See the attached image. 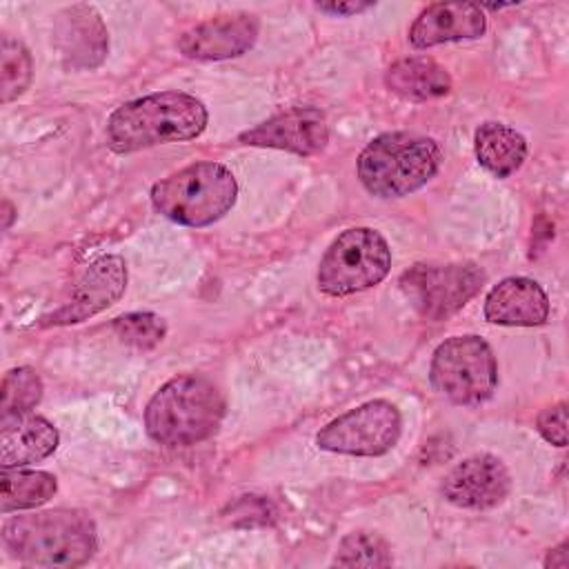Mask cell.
Wrapping results in <instances>:
<instances>
[{
    "mask_svg": "<svg viewBox=\"0 0 569 569\" xmlns=\"http://www.w3.org/2000/svg\"><path fill=\"white\" fill-rule=\"evenodd\" d=\"M7 553L31 567H80L98 549L96 522L82 509H47L2 525Z\"/></svg>",
    "mask_w": 569,
    "mask_h": 569,
    "instance_id": "obj_1",
    "label": "cell"
},
{
    "mask_svg": "<svg viewBox=\"0 0 569 569\" xmlns=\"http://www.w3.org/2000/svg\"><path fill=\"white\" fill-rule=\"evenodd\" d=\"M207 107L184 91H160L120 104L107 120V144L133 153L156 144L184 142L207 129Z\"/></svg>",
    "mask_w": 569,
    "mask_h": 569,
    "instance_id": "obj_2",
    "label": "cell"
},
{
    "mask_svg": "<svg viewBox=\"0 0 569 569\" xmlns=\"http://www.w3.org/2000/svg\"><path fill=\"white\" fill-rule=\"evenodd\" d=\"M224 416V396L213 380L182 373L167 380L144 409L149 438L164 447H191L213 436Z\"/></svg>",
    "mask_w": 569,
    "mask_h": 569,
    "instance_id": "obj_3",
    "label": "cell"
},
{
    "mask_svg": "<svg viewBox=\"0 0 569 569\" xmlns=\"http://www.w3.org/2000/svg\"><path fill=\"white\" fill-rule=\"evenodd\" d=\"M442 151L433 138L391 131L373 138L358 156L362 187L378 198H405L427 184L440 169Z\"/></svg>",
    "mask_w": 569,
    "mask_h": 569,
    "instance_id": "obj_4",
    "label": "cell"
},
{
    "mask_svg": "<svg viewBox=\"0 0 569 569\" xmlns=\"http://www.w3.org/2000/svg\"><path fill=\"white\" fill-rule=\"evenodd\" d=\"M238 198L233 173L213 160L187 164L151 187L153 209L176 224L207 227L231 211Z\"/></svg>",
    "mask_w": 569,
    "mask_h": 569,
    "instance_id": "obj_5",
    "label": "cell"
},
{
    "mask_svg": "<svg viewBox=\"0 0 569 569\" xmlns=\"http://www.w3.org/2000/svg\"><path fill=\"white\" fill-rule=\"evenodd\" d=\"M389 269L391 249L385 236L371 227H351L329 244L316 280L322 293L340 298L376 287Z\"/></svg>",
    "mask_w": 569,
    "mask_h": 569,
    "instance_id": "obj_6",
    "label": "cell"
},
{
    "mask_svg": "<svg viewBox=\"0 0 569 569\" xmlns=\"http://www.w3.org/2000/svg\"><path fill=\"white\" fill-rule=\"evenodd\" d=\"M429 380L453 405L476 407L498 387V365L491 347L476 333L447 338L433 351Z\"/></svg>",
    "mask_w": 569,
    "mask_h": 569,
    "instance_id": "obj_7",
    "label": "cell"
},
{
    "mask_svg": "<svg viewBox=\"0 0 569 569\" xmlns=\"http://www.w3.org/2000/svg\"><path fill=\"white\" fill-rule=\"evenodd\" d=\"M485 271L476 262H418L400 276V289L425 320H447L482 287Z\"/></svg>",
    "mask_w": 569,
    "mask_h": 569,
    "instance_id": "obj_8",
    "label": "cell"
},
{
    "mask_svg": "<svg viewBox=\"0 0 569 569\" xmlns=\"http://www.w3.org/2000/svg\"><path fill=\"white\" fill-rule=\"evenodd\" d=\"M400 431V409L389 400H369L327 422L316 445L333 453L382 456L396 447Z\"/></svg>",
    "mask_w": 569,
    "mask_h": 569,
    "instance_id": "obj_9",
    "label": "cell"
},
{
    "mask_svg": "<svg viewBox=\"0 0 569 569\" xmlns=\"http://www.w3.org/2000/svg\"><path fill=\"white\" fill-rule=\"evenodd\" d=\"M127 287V264L120 256H100L78 276L69 300L42 318L44 327L76 325L111 307Z\"/></svg>",
    "mask_w": 569,
    "mask_h": 569,
    "instance_id": "obj_10",
    "label": "cell"
},
{
    "mask_svg": "<svg viewBox=\"0 0 569 569\" xmlns=\"http://www.w3.org/2000/svg\"><path fill=\"white\" fill-rule=\"evenodd\" d=\"M242 144L271 147L298 156L320 153L329 142L327 118L316 107H291L238 136Z\"/></svg>",
    "mask_w": 569,
    "mask_h": 569,
    "instance_id": "obj_11",
    "label": "cell"
},
{
    "mask_svg": "<svg viewBox=\"0 0 569 569\" xmlns=\"http://www.w3.org/2000/svg\"><path fill=\"white\" fill-rule=\"evenodd\" d=\"M511 489L505 462L491 453H476L458 462L442 480V496L462 509H489L500 505Z\"/></svg>",
    "mask_w": 569,
    "mask_h": 569,
    "instance_id": "obj_12",
    "label": "cell"
},
{
    "mask_svg": "<svg viewBox=\"0 0 569 569\" xmlns=\"http://www.w3.org/2000/svg\"><path fill=\"white\" fill-rule=\"evenodd\" d=\"M260 33V20L251 13H227L193 24L178 38V49L191 60H229L247 53Z\"/></svg>",
    "mask_w": 569,
    "mask_h": 569,
    "instance_id": "obj_13",
    "label": "cell"
},
{
    "mask_svg": "<svg viewBox=\"0 0 569 569\" xmlns=\"http://www.w3.org/2000/svg\"><path fill=\"white\" fill-rule=\"evenodd\" d=\"M56 44L69 69H96L109 49L107 27L89 4H71L56 18Z\"/></svg>",
    "mask_w": 569,
    "mask_h": 569,
    "instance_id": "obj_14",
    "label": "cell"
},
{
    "mask_svg": "<svg viewBox=\"0 0 569 569\" xmlns=\"http://www.w3.org/2000/svg\"><path fill=\"white\" fill-rule=\"evenodd\" d=\"M487 31L485 9L476 2H436L418 13L409 27V42L429 49L442 42L473 40Z\"/></svg>",
    "mask_w": 569,
    "mask_h": 569,
    "instance_id": "obj_15",
    "label": "cell"
},
{
    "mask_svg": "<svg viewBox=\"0 0 569 569\" xmlns=\"http://www.w3.org/2000/svg\"><path fill=\"white\" fill-rule=\"evenodd\" d=\"M485 318L502 327H538L549 318V298L536 280L511 276L487 293Z\"/></svg>",
    "mask_w": 569,
    "mask_h": 569,
    "instance_id": "obj_16",
    "label": "cell"
},
{
    "mask_svg": "<svg viewBox=\"0 0 569 569\" xmlns=\"http://www.w3.org/2000/svg\"><path fill=\"white\" fill-rule=\"evenodd\" d=\"M58 429L42 416L20 413L2 420L0 465L2 469H18L40 462L58 449Z\"/></svg>",
    "mask_w": 569,
    "mask_h": 569,
    "instance_id": "obj_17",
    "label": "cell"
},
{
    "mask_svg": "<svg viewBox=\"0 0 569 569\" xmlns=\"http://www.w3.org/2000/svg\"><path fill=\"white\" fill-rule=\"evenodd\" d=\"M385 84L405 100L425 102L447 96L451 91V76L431 58H400L387 69Z\"/></svg>",
    "mask_w": 569,
    "mask_h": 569,
    "instance_id": "obj_18",
    "label": "cell"
},
{
    "mask_svg": "<svg viewBox=\"0 0 569 569\" xmlns=\"http://www.w3.org/2000/svg\"><path fill=\"white\" fill-rule=\"evenodd\" d=\"M473 149L480 167L496 178H509L527 158V140L505 122H485L476 129Z\"/></svg>",
    "mask_w": 569,
    "mask_h": 569,
    "instance_id": "obj_19",
    "label": "cell"
},
{
    "mask_svg": "<svg viewBox=\"0 0 569 569\" xmlns=\"http://www.w3.org/2000/svg\"><path fill=\"white\" fill-rule=\"evenodd\" d=\"M0 511H22L44 505L58 491V480L49 471H24V469H2L0 478Z\"/></svg>",
    "mask_w": 569,
    "mask_h": 569,
    "instance_id": "obj_20",
    "label": "cell"
},
{
    "mask_svg": "<svg viewBox=\"0 0 569 569\" xmlns=\"http://www.w3.org/2000/svg\"><path fill=\"white\" fill-rule=\"evenodd\" d=\"M33 76V60L29 49L11 38L9 33H2L0 38V100L7 104L22 96L31 82Z\"/></svg>",
    "mask_w": 569,
    "mask_h": 569,
    "instance_id": "obj_21",
    "label": "cell"
},
{
    "mask_svg": "<svg viewBox=\"0 0 569 569\" xmlns=\"http://www.w3.org/2000/svg\"><path fill=\"white\" fill-rule=\"evenodd\" d=\"M336 567H391L393 556L385 538L371 531L347 533L333 556Z\"/></svg>",
    "mask_w": 569,
    "mask_h": 569,
    "instance_id": "obj_22",
    "label": "cell"
},
{
    "mask_svg": "<svg viewBox=\"0 0 569 569\" xmlns=\"http://www.w3.org/2000/svg\"><path fill=\"white\" fill-rule=\"evenodd\" d=\"M2 400L0 413L4 418H13L20 413H29L42 398V380L31 367H13L2 378Z\"/></svg>",
    "mask_w": 569,
    "mask_h": 569,
    "instance_id": "obj_23",
    "label": "cell"
},
{
    "mask_svg": "<svg viewBox=\"0 0 569 569\" xmlns=\"http://www.w3.org/2000/svg\"><path fill=\"white\" fill-rule=\"evenodd\" d=\"M113 333L120 342L147 351L164 340L167 322L153 311H131L113 320Z\"/></svg>",
    "mask_w": 569,
    "mask_h": 569,
    "instance_id": "obj_24",
    "label": "cell"
},
{
    "mask_svg": "<svg viewBox=\"0 0 569 569\" xmlns=\"http://www.w3.org/2000/svg\"><path fill=\"white\" fill-rule=\"evenodd\" d=\"M536 429L540 431V436L547 442H551L556 447H565L567 445V405L558 402V405L542 409L538 413Z\"/></svg>",
    "mask_w": 569,
    "mask_h": 569,
    "instance_id": "obj_25",
    "label": "cell"
},
{
    "mask_svg": "<svg viewBox=\"0 0 569 569\" xmlns=\"http://www.w3.org/2000/svg\"><path fill=\"white\" fill-rule=\"evenodd\" d=\"M376 7V2H316V9L329 16H356Z\"/></svg>",
    "mask_w": 569,
    "mask_h": 569,
    "instance_id": "obj_26",
    "label": "cell"
},
{
    "mask_svg": "<svg viewBox=\"0 0 569 569\" xmlns=\"http://www.w3.org/2000/svg\"><path fill=\"white\" fill-rule=\"evenodd\" d=\"M569 565V556H567V542H562L560 547L551 549L545 558V567H567Z\"/></svg>",
    "mask_w": 569,
    "mask_h": 569,
    "instance_id": "obj_27",
    "label": "cell"
},
{
    "mask_svg": "<svg viewBox=\"0 0 569 569\" xmlns=\"http://www.w3.org/2000/svg\"><path fill=\"white\" fill-rule=\"evenodd\" d=\"M2 218H4V220H2V227L9 229L11 222H13V218H16V209H13V204H11L9 200L2 202Z\"/></svg>",
    "mask_w": 569,
    "mask_h": 569,
    "instance_id": "obj_28",
    "label": "cell"
}]
</instances>
